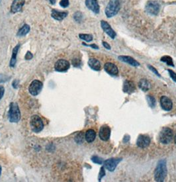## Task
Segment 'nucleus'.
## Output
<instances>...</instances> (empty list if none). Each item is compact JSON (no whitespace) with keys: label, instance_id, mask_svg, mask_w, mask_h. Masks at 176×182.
<instances>
[{"label":"nucleus","instance_id":"nucleus-1","mask_svg":"<svg viewBox=\"0 0 176 182\" xmlns=\"http://www.w3.org/2000/svg\"><path fill=\"white\" fill-rule=\"evenodd\" d=\"M167 175V167L166 162L164 160H160L158 162L156 168L155 169L154 178L155 180L158 182H162L164 179Z\"/></svg>","mask_w":176,"mask_h":182},{"label":"nucleus","instance_id":"nucleus-2","mask_svg":"<svg viewBox=\"0 0 176 182\" xmlns=\"http://www.w3.org/2000/svg\"><path fill=\"white\" fill-rule=\"evenodd\" d=\"M120 4L119 0H110L105 10L106 16L111 18L118 13L120 10Z\"/></svg>","mask_w":176,"mask_h":182},{"label":"nucleus","instance_id":"nucleus-3","mask_svg":"<svg viewBox=\"0 0 176 182\" xmlns=\"http://www.w3.org/2000/svg\"><path fill=\"white\" fill-rule=\"evenodd\" d=\"M9 120L11 123H17L21 119V113L17 103L12 102L10 104L9 111L8 113Z\"/></svg>","mask_w":176,"mask_h":182},{"label":"nucleus","instance_id":"nucleus-4","mask_svg":"<svg viewBox=\"0 0 176 182\" xmlns=\"http://www.w3.org/2000/svg\"><path fill=\"white\" fill-rule=\"evenodd\" d=\"M30 126L34 133H39L44 128V124L41 117L38 115H32L30 119Z\"/></svg>","mask_w":176,"mask_h":182},{"label":"nucleus","instance_id":"nucleus-5","mask_svg":"<svg viewBox=\"0 0 176 182\" xmlns=\"http://www.w3.org/2000/svg\"><path fill=\"white\" fill-rule=\"evenodd\" d=\"M160 141L163 144H169L173 138V131L169 128H163L159 136Z\"/></svg>","mask_w":176,"mask_h":182},{"label":"nucleus","instance_id":"nucleus-6","mask_svg":"<svg viewBox=\"0 0 176 182\" xmlns=\"http://www.w3.org/2000/svg\"><path fill=\"white\" fill-rule=\"evenodd\" d=\"M160 6L157 1H149L146 5L145 9L149 14L156 15L160 11Z\"/></svg>","mask_w":176,"mask_h":182},{"label":"nucleus","instance_id":"nucleus-7","mask_svg":"<svg viewBox=\"0 0 176 182\" xmlns=\"http://www.w3.org/2000/svg\"><path fill=\"white\" fill-rule=\"evenodd\" d=\"M42 87H43V84H42L41 81L37 80V79L36 80H34L30 84L29 87V93L33 96H38V95L41 93Z\"/></svg>","mask_w":176,"mask_h":182},{"label":"nucleus","instance_id":"nucleus-8","mask_svg":"<svg viewBox=\"0 0 176 182\" xmlns=\"http://www.w3.org/2000/svg\"><path fill=\"white\" fill-rule=\"evenodd\" d=\"M70 64L68 61L64 59H60L56 62L54 64V68L57 72H66L70 68Z\"/></svg>","mask_w":176,"mask_h":182},{"label":"nucleus","instance_id":"nucleus-9","mask_svg":"<svg viewBox=\"0 0 176 182\" xmlns=\"http://www.w3.org/2000/svg\"><path fill=\"white\" fill-rule=\"evenodd\" d=\"M121 161V158H117V159H109L105 161L104 166L108 170L110 171H113L116 168L117 166L118 165L120 162Z\"/></svg>","mask_w":176,"mask_h":182},{"label":"nucleus","instance_id":"nucleus-10","mask_svg":"<svg viewBox=\"0 0 176 182\" xmlns=\"http://www.w3.org/2000/svg\"><path fill=\"white\" fill-rule=\"evenodd\" d=\"M101 26L103 30L108 35H109L111 39H115V37H116V33L114 31L111 27L110 26V25L106 22L105 21H101Z\"/></svg>","mask_w":176,"mask_h":182},{"label":"nucleus","instance_id":"nucleus-11","mask_svg":"<svg viewBox=\"0 0 176 182\" xmlns=\"http://www.w3.org/2000/svg\"><path fill=\"white\" fill-rule=\"evenodd\" d=\"M150 143V139L149 137L146 135H143V134H140L138 136L137 139V146L140 148H146V147L148 146Z\"/></svg>","mask_w":176,"mask_h":182},{"label":"nucleus","instance_id":"nucleus-12","mask_svg":"<svg viewBox=\"0 0 176 182\" xmlns=\"http://www.w3.org/2000/svg\"><path fill=\"white\" fill-rule=\"evenodd\" d=\"M85 6L95 13H99V6L97 0H85Z\"/></svg>","mask_w":176,"mask_h":182},{"label":"nucleus","instance_id":"nucleus-13","mask_svg":"<svg viewBox=\"0 0 176 182\" xmlns=\"http://www.w3.org/2000/svg\"><path fill=\"white\" fill-rule=\"evenodd\" d=\"M111 135V129L108 126H103L99 131V137L102 141H107L109 139Z\"/></svg>","mask_w":176,"mask_h":182},{"label":"nucleus","instance_id":"nucleus-14","mask_svg":"<svg viewBox=\"0 0 176 182\" xmlns=\"http://www.w3.org/2000/svg\"><path fill=\"white\" fill-rule=\"evenodd\" d=\"M25 3V0H13L11 7V11L12 13H15L21 11L22 7L24 6Z\"/></svg>","mask_w":176,"mask_h":182},{"label":"nucleus","instance_id":"nucleus-15","mask_svg":"<svg viewBox=\"0 0 176 182\" xmlns=\"http://www.w3.org/2000/svg\"><path fill=\"white\" fill-rule=\"evenodd\" d=\"M104 69L108 74L111 76H117L119 73L118 68L115 64L111 63V62H107L105 64Z\"/></svg>","mask_w":176,"mask_h":182},{"label":"nucleus","instance_id":"nucleus-16","mask_svg":"<svg viewBox=\"0 0 176 182\" xmlns=\"http://www.w3.org/2000/svg\"><path fill=\"white\" fill-rule=\"evenodd\" d=\"M160 104L162 109L165 111H170L172 109V102L165 96H162L160 99Z\"/></svg>","mask_w":176,"mask_h":182},{"label":"nucleus","instance_id":"nucleus-17","mask_svg":"<svg viewBox=\"0 0 176 182\" xmlns=\"http://www.w3.org/2000/svg\"><path fill=\"white\" fill-rule=\"evenodd\" d=\"M68 14V13L67 11H59L56 9H52L51 16L58 21H62L64 18H66Z\"/></svg>","mask_w":176,"mask_h":182},{"label":"nucleus","instance_id":"nucleus-18","mask_svg":"<svg viewBox=\"0 0 176 182\" xmlns=\"http://www.w3.org/2000/svg\"><path fill=\"white\" fill-rule=\"evenodd\" d=\"M123 91L125 93L130 94L135 91L134 84L131 81H125L124 85H123Z\"/></svg>","mask_w":176,"mask_h":182},{"label":"nucleus","instance_id":"nucleus-19","mask_svg":"<svg viewBox=\"0 0 176 182\" xmlns=\"http://www.w3.org/2000/svg\"><path fill=\"white\" fill-rule=\"evenodd\" d=\"M119 59L120 60L126 62V63H127V64H130V65H132L133 66H138L140 65V64L138 63L137 60H135L134 58L130 56H119Z\"/></svg>","mask_w":176,"mask_h":182},{"label":"nucleus","instance_id":"nucleus-20","mask_svg":"<svg viewBox=\"0 0 176 182\" xmlns=\"http://www.w3.org/2000/svg\"><path fill=\"white\" fill-rule=\"evenodd\" d=\"M88 65L92 70L95 71H99L101 70V64L98 60L95 58H91L88 61Z\"/></svg>","mask_w":176,"mask_h":182},{"label":"nucleus","instance_id":"nucleus-21","mask_svg":"<svg viewBox=\"0 0 176 182\" xmlns=\"http://www.w3.org/2000/svg\"><path fill=\"white\" fill-rule=\"evenodd\" d=\"M19 47H20L19 44H17V45L13 48V50L11 59V60H10V63H9V66L12 67V68L15 66V64H16V62H17V52H18Z\"/></svg>","mask_w":176,"mask_h":182},{"label":"nucleus","instance_id":"nucleus-22","mask_svg":"<svg viewBox=\"0 0 176 182\" xmlns=\"http://www.w3.org/2000/svg\"><path fill=\"white\" fill-rule=\"evenodd\" d=\"M95 136H96V133H95V132L93 129H89V130H87L85 134V140L89 143H91L94 141Z\"/></svg>","mask_w":176,"mask_h":182},{"label":"nucleus","instance_id":"nucleus-23","mask_svg":"<svg viewBox=\"0 0 176 182\" xmlns=\"http://www.w3.org/2000/svg\"><path fill=\"white\" fill-rule=\"evenodd\" d=\"M138 86L143 91H146L150 88V84L147 79H141L138 82Z\"/></svg>","mask_w":176,"mask_h":182},{"label":"nucleus","instance_id":"nucleus-24","mask_svg":"<svg viewBox=\"0 0 176 182\" xmlns=\"http://www.w3.org/2000/svg\"><path fill=\"white\" fill-rule=\"evenodd\" d=\"M30 26L29 25L25 24L23 26L21 29L19 30L18 33H17V36L18 37H24L29 33V32L30 31Z\"/></svg>","mask_w":176,"mask_h":182},{"label":"nucleus","instance_id":"nucleus-25","mask_svg":"<svg viewBox=\"0 0 176 182\" xmlns=\"http://www.w3.org/2000/svg\"><path fill=\"white\" fill-rule=\"evenodd\" d=\"M161 61L165 62V63H166L168 66H174V64H173V62L172 60V58L169 56H163L162 58H161Z\"/></svg>","mask_w":176,"mask_h":182},{"label":"nucleus","instance_id":"nucleus-26","mask_svg":"<svg viewBox=\"0 0 176 182\" xmlns=\"http://www.w3.org/2000/svg\"><path fill=\"white\" fill-rule=\"evenodd\" d=\"M80 38L86 42H91L93 40V36L89 34H80Z\"/></svg>","mask_w":176,"mask_h":182},{"label":"nucleus","instance_id":"nucleus-27","mask_svg":"<svg viewBox=\"0 0 176 182\" xmlns=\"http://www.w3.org/2000/svg\"><path fill=\"white\" fill-rule=\"evenodd\" d=\"M75 141L77 143L82 144L84 141V134L82 132L77 134L75 137Z\"/></svg>","mask_w":176,"mask_h":182},{"label":"nucleus","instance_id":"nucleus-28","mask_svg":"<svg viewBox=\"0 0 176 182\" xmlns=\"http://www.w3.org/2000/svg\"><path fill=\"white\" fill-rule=\"evenodd\" d=\"M74 19L75 21L81 22L83 19V15L80 11L75 12L74 15Z\"/></svg>","mask_w":176,"mask_h":182},{"label":"nucleus","instance_id":"nucleus-29","mask_svg":"<svg viewBox=\"0 0 176 182\" xmlns=\"http://www.w3.org/2000/svg\"><path fill=\"white\" fill-rule=\"evenodd\" d=\"M146 99H147L148 103V104H149V105L151 107V108H154V107L155 106V103H156L155 99L153 98L152 96H148Z\"/></svg>","mask_w":176,"mask_h":182},{"label":"nucleus","instance_id":"nucleus-30","mask_svg":"<svg viewBox=\"0 0 176 182\" xmlns=\"http://www.w3.org/2000/svg\"><path fill=\"white\" fill-rule=\"evenodd\" d=\"M92 160L93 161V162L97 164H102L103 163V160L97 156H93L92 158Z\"/></svg>","mask_w":176,"mask_h":182},{"label":"nucleus","instance_id":"nucleus-31","mask_svg":"<svg viewBox=\"0 0 176 182\" xmlns=\"http://www.w3.org/2000/svg\"><path fill=\"white\" fill-rule=\"evenodd\" d=\"M60 6L64 7V8H66V7H68L69 0H61V1H60Z\"/></svg>","mask_w":176,"mask_h":182},{"label":"nucleus","instance_id":"nucleus-32","mask_svg":"<svg viewBox=\"0 0 176 182\" xmlns=\"http://www.w3.org/2000/svg\"><path fill=\"white\" fill-rule=\"evenodd\" d=\"M72 64L73 66L75 67H79L80 64H81V62H80V60L78 58H74L72 60Z\"/></svg>","mask_w":176,"mask_h":182},{"label":"nucleus","instance_id":"nucleus-33","mask_svg":"<svg viewBox=\"0 0 176 182\" xmlns=\"http://www.w3.org/2000/svg\"><path fill=\"white\" fill-rule=\"evenodd\" d=\"M168 72L170 73V76L173 81L176 82V73H175L173 70H168Z\"/></svg>","mask_w":176,"mask_h":182},{"label":"nucleus","instance_id":"nucleus-34","mask_svg":"<svg viewBox=\"0 0 176 182\" xmlns=\"http://www.w3.org/2000/svg\"><path fill=\"white\" fill-rule=\"evenodd\" d=\"M32 57H33V55H32V54L31 53V52L28 51L26 53V55H25V58L26 60H31L32 58Z\"/></svg>","mask_w":176,"mask_h":182},{"label":"nucleus","instance_id":"nucleus-35","mask_svg":"<svg viewBox=\"0 0 176 182\" xmlns=\"http://www.w3.org/2000/svg\"><path fill=\"white\" fill-rule=\"evenodd\" d=\"M105 169H104V168L103 167H102L101 168V170H100V172H99V181L101 180V179L103 177L105 176Z\"/></svg>","mask_w":176,"mask_h":182},{"label":"nucleus","instance_id":"nucleus-36","mask_svg":"<svg viewBox=\"0 0 176 182\" xmlns=\"http://www.w3.org/2000/svg\"><path fill=\"white\" fill-rule=\"evenodd\" d=\"M148 68H149L151 71H152L153 72H154V73L155 74H156L158 76H160V74H159V73H158V71L156 70V68H154V67L152 66L151 65H148Z\"/></svg>","mask_w":176,"mask_h":182},{"label":"nucleus","instance_id":"nucleus-37","mask_svg":"<svg viewBox=\"0 0 176 182\" xmlns=\"http://www.w3.org/2000/svg\"><path fill=\"white\" fill-rule=\"evenodd\" d=\"M8 78H6V76H3V75L0 74V83L1 82H6L8 80Z\"/></svg>","mask_w":176,"mask_h":182},{"label":"nucleus","instance_id":"nucleus-38","mask_svg":"<svg viewBox=\"0 0 176 182\" xmlns=\"http://www.w3.org/2000/svg\"><path fill=\"white\" fill-rule=\"evenodd\" d=\"M4 92H5V89L3 86H0V100H1V99L3 98L4 96Z\"/></svg>","mask_w":176,"mask_h":182},{"label":"nucleus","instance_id":"nucleus-39","mask_svg":"<svg viewBox=\"0 0 176 182\" xmlns=\"http://www.w3.org/2000/svg\"><path fill=\"white\" fill-rule=\"evenodd\" d=\"M83 44H84V45H85V46H90V47H92V48H95V49H98V48H99V47H98V46L96 45V44H86L84 43Z\"/></svg>","mask_w":176,"mask_h":182},{"label":"nucleus","instance_id":"nucleus-40","mask_svg":"<svg viewBox=\"0 0 176 182\" xmlns=\"http://www.w3.org/2000/svg\"><path fill=\"white\" fill-rule=\"evenodd\" d=\"M103 46L105 47V48H107V49H108V50H110V49H111L110 45H109V44L107 43V42H105V41L103 42Z\"/></svg>","mask_w":176,"mask_h":182},{"label":"nucleus","instance_id":"nucleus-41","mask_svg":"<svg viewBox=\"0 0 176 182\" xmlns=\"http://www.w3.org/2000/svg\"><path fill=\"white\" fill-rule=\"evenodd\" d=\"M18 83H19L18 80L13 81V87L14 88H17V84Z\"/></svg>","mask_w":176,"mask_h":182},{"label":"nucleus","instance_id":"nucleus-42","mask_svg":"<svg viewBox=\"0 0 176 182\" xmlns=\"http://www.w3.org/2000/svg\"><path fill=\"white\" fill-rule=\"evenodd\" d=\"M129 141V136H126L125 137V138H124V142H125V143H127V142Z\"/></svg>","mask_w":176,"mask_h":182},{"label":"nucleus","instance_id":"nucleus-43","mask_svg":"<svg viewBox=\"0 0 176 182\" xmlns=\"http://www.w3.org/2000/svg\"><path fill=\"white\" fill-rule=\"evenodd\" d=\"M49 1L51 4H54L55 3H56V0H49Z\"/></svg>","mask_w":176,"mask_h":182},{"label":"nucleus","instance_id":"nucleus-44","mask_svg":"<svg viewBox=\"0 0 176 182\" xmlns=\"http://www.w3.org/2000/svg\"><path fill=\"white\" fill-rule=\"evenodd\" d=\"M1 166H0V176H1Z\"/></svg>","mask_w":176,"mask_h":182},{"label":"nucleus","instance_id":"nucleus-45","mask_svg":"<svg viewBox=\"0 0 176 182\" xmlns=\"http://www.w3.org/2000/svg\"><path fill=\"white\" fill-rule=\"evenodd\" d=\"M175 144H176V136H175Z\"/></svg>","mask_w":176,"mask_h":182}]
</instances>
